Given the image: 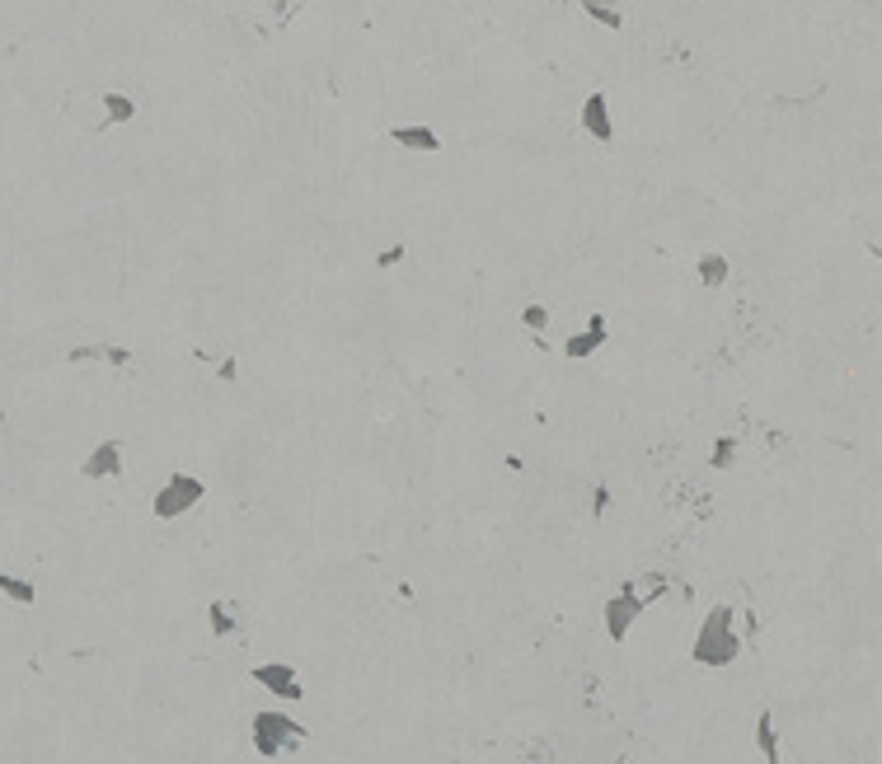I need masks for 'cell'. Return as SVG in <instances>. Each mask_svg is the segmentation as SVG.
<instances>
[{
  "label": "cell",
  "instance_id": "cell-9",
  "mask_svg": "<svg viewBox=\"0 0 882 764\" xmlns=\"http://www.w3.org/2000/svg\"><path fill=\"white\" fill-rule=\"evenodd\" d=\"M582 132L591 141H615V122H610V99L597 90L587 103H582Z\"/></svg>",
  "mask_w": 882,
  "mask_h": 764
},
{
  "label": "cell",
  "instance_id": "cell-4",
  "mask_svg": "<svg viewBox=\"0 0 882 764\" xmlns=\"http://www.w3.org/2000/svg\"><path fill=\"white\" fill-rule=\"evenodd\" d=\"M249 675H254V685H258V690H268L273 699H282V704H301V699H305L301 675H296V666H292V662H258Z\"/></svg>",
  "mask_w": 882,
  "mask_h": 764
},
{
  "label": "cell",
  "instance_id": "cell-18",
  "mask_svg": "<svg viewBox=\"0 0 882 764\" xmlns=\"http://www.w3.org/2000/svg\"><path fill=\"white\" fill-rule=\"evenodd\" d=\"M591 19H597V24H606V29H624V14L620 10H587Z\"/></svg>",
  "mask_w": 882,
  "mask_h": 764
},
{
  "label": "cell",
  "instance_id": "cell-12",
  "mask_svg": "<svg viewBox=\"0 0 882 764\" xmlns=\"http://www.w3.org/2000/svg\"><path fill=\"white\" fill-rule=\"evenodd\" d=\"M132 117H136V99L104 90V127H122V122H132Z\"/></svg>",
  "mask_w": 882,
  "mask_h": 764
},
{
  "label": "cell",
  "instance_id": "cell-2",
  "mask_svg": "<svg viewBox=\"0 0 882 764\" xmlns=\"http://www.w3.org/2000/svg\"><path fill=\"white\" fill-rule=\"evenodd\" d=\"M249 736H254V751L263 760H277L282 751H292L305 741V727L292 717V713H277V708H258L254 722H249Z\"/></svg>",
  "mask_w": 882,
  "mask_h": 764
},
{
  "label": "cell",
  "instance_id": "cell-11",
  "mask_svg": "<svg viewBox=\"0 0 882 764\" xmlns=\"http://www.w3.org/2000/svg\"><path fill=\"white\" fill-rule=\"evenodd\" d=\"M207 624H212V633H216V638H231V633H240V605H235V601H212V610H207Z\"/></svg>",
  "mask_w": 882,
  "mask_h": 764
},
{
  "label": "cell",
  "instance_id": "cell-5",
  "mask_svg": "<svg viewBox=\"0 0 882 764\" xmlns=\"http://www.w3.org/2000/svg\"><path fill=\"white\" fill-rule=\"evenodd\" d=\"M643 614V605L633 601V591L629 586H620L606 601V610H601V619H606V633H610V643H624L629 638V629H633V619Z\"/></svg>",
  "mask_w": 882,
  "mask_h": 764
},
{
  "label": "cell",
  "instance_id": "cell-13",
  "mask_svg": "<svg viewBox=\"0 0 882 764\" xmlns=\"http://www.w3.org/2000/svg\"><path fill=\"white\" fill-rule=\"evenodd\" d=\"M755 746H761V760L765 764H779V732H774V713L770 708L755 717Z\"/></svg>",
  "mask_w": 882,
  "mask_h": 764
},
{
  "label": "cell",
  "instance_id": "cell-16",
  "mask_svg": "<svg viewBox=\"0 0 882 764\" xmlns=\"http://www.w3.org/2000/svg\"><path fill=\"white\" fill-rule=\"evenodd\" d=\"M728 273H732V263L718 254V249H709V254L700 258V282H704V286H723Z\"/></svg>",
  "mask_w": 882,
  "mask_h": 764
},
{
  "label": "cell",
  "instance_id": "cell-10",
  "mask_svg": "<svg viewBox=\"0 0 882 764\" xmlns=\"http://www.w3.org/2000/svg\"><path fill=\"white\" fill-rule=\"evenodd\" d=\"M624 586L633 591V601L648 610L652 601H662V595L671 591V577L667 572H643V577H633V582H624Z\"/></svg>",
  "mask_w": 882,
  "mask_h": 764
},
{
  "label": "cell",
  "instance_id": "cell-3",
  "mask_svg": "<svg viewBox=\"0 0 882 764\" xmlns=\"http://www.w3.org/2000/svg\"><path fill=\"white\" fill-rule=\"evenodd\" d=\"M202 498H207V483H202L197 473H170V479L155 488L151 511L160 516V521H179V516H183V511H193Z\"/></svg>",
  "mask_w": 882,
  "mask_h": 764
},
{
  "label": "cell",
  "instance_id": "cell-19",
  "mask_svg": "<svg viewBox=\"0 0 882 764\" xmlns=\"http://www.w3.org/2000/svg\"><path fill=\"white\" fill-rule=\"evenodd\" d=\"M216 376H221L225 385H235V380H240V361H235V357H221V361H216Z\"/></svg>",
  "mask_w": 882,
  "mask_h": 764
},
{
  "label": "cell",
  "instance_id": "cell-17",
  "mask_svg": "<svg viewBox=\"0 0 882 764\" xmlns=\"http://www.w3.org/2000/svg\"><path fill=\"white\" fill-rule=\"evenodd\" d=\"M521 324L530 328V334H545V328H549V305H540V300H530V305L521 309Z\"/></svg>",
  "mask_w": 882,
  "mask_h": 764
},
{
  "label": "cell",
  "instance_id": "cell-1",
  "mask_svg": "<svg viewBox=\"0 0 882 764\" xmlns=\"http://www.w3.org/2000/svg\"><path fill=\"white\" fill-rule=\"evenodd\" d=\"M732 619H737L732 605H713L704 614L700 633H694V647H690V656L700 666H732L737 656H742V633H737Z\"/></svg>",
  "mask_w": 882,
  "mask_h": 764
},
{
  "label": "cell",
  "instance_id": "cell-7",
  "mask_svg": "<svg viewBox=\"0 0 882 764\" xmlns=\"http://www.w3.org/2000/svg\"><path fill=\"white\" fill-rule=\"evenodd\" d=\"M389 141L404 151H418V155H437L441 151V132L423 127V122H399V127H389Z\"/></svg>",
  "mask_w": 882,
  "mask_h": 764
},
{
  "label": "cell",
  "instance_id": "cell-6",
  "mask_svg": "<svg viewBox=\"0 0 882 764\" xmlns=\"http://www.w3.org/2000/svg\"><path fill=\"white\" fill-rule=\"evenodd\" d=\"M122 473V437H104L85 460H80V479H118Z\"/></svg>",
  "mask_w": 882,
  "mask_h": 764
},
{
  "label": "cell",
  "instance_id": "cell-15",
  "mask_svg": "<svg viewBox=\"0 0 882 764\" xmlns=\"http://www.w3.org/2000/svg\"><path fill=\"white\" fill-rule=\"evenodd\" d=\"M0 595H10L14 605H33L38 601L33 582H29V577H14V572H0Z\"/></svg>",
  "mask_w": 882,
  "mask_h": 764
},
{
  "label": "cell",
  "instance_id": "cell-22",
  "mask_svg": "<svg viewBox=\"0 0 882 764\" xmlns=\"http://www.w3.org/2000/svg\"><path fill=\"white\" fill-rule=\"evenodd\" d=\"M582 10H615V0H578Z\"/></svg>",
  "mask_w": 882,
  "mask_h": 764
},
{
  "label": "cell",
  "instance_id": "cell-8",
  "mask_svg": "<svg viewBox=\"0 0 882 764\" xmlns=\"http://www.w3.org/2000/svg\"><path fill=\"white\" fill-rule=\"evenodd\" d=\"M606 334H610V328H606V315H591L582 334H572V338L563 343V357H568V361H587L591 352H601Z\"/></svg>",
  "mask_w": 882,
  "mask_h": 764
},
{
  "label": "cell",
  "instance_id": "cell-14",
  "mask_svg": "<svg viewBox=\"0 0 882 764\" xmlns=\"http://www.w3.org/2000/svg\"><path fill=\"white\" fill-rule=\"evenodd\" d=\"M737 456H742V437H718V441L709 446V469L723 473V469L737 464Z\"/></svg>",
  "mask_w": 882,
  "mask_h": 764
},
{
  "label": "cell",
  "instance_id": "cell-20",
  "mask_svg": "<svg viewBox=\"0 0 882 764\" xmlns=\"http://www.w3.org/2000/svg\"><path fill=\"white\" fill-rule=\"evenodd\" d=\"M395 263H404V244H389V249L376 258V267H395Z\"/></svg>",
  "mask_w": 882,
  "mask_h": 764
},
{
  "label": "cell",
  "instance_id": "cell-21",
  "mask_svg": "<svg viewBox=\"0 0 882 764\" xmlns=\"http://www.w3.org/2000/svg\"><path fill=\"white\" fill-rule=\"evenodd\" d=\"M591 507H597V516H606V507H610V488L606 483L591 488Z\"/></svg>",
  "mask_w": 882,
  "mask_h": 764
}]
</instances>
